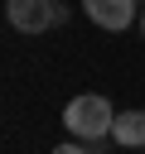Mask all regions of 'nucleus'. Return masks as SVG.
I'll use <instances>...</instances> for the list:
<instances>
[{"label": "nucleus", "instance_id": "1", "mask_svg": "<svg viewBox=\"0 0 145 154\" xmlns=\"http://www.w3.org/2000/svg\"><path fill=\"white\" fill-rule=\"evenodd\" d=\"M63 125H68L72 140H106L111 125H116V111H111L106 96L82 91V96H72V101L63 106Z\"/></svg>", "mask_w": 145, "mask_h": 154}, {"label": "nucleus", "instance_id": "2", "mask_svg": "<svg viewBox=\"0 0 145 154\" xmlns=\"http://www.w3.org/2000/svg\"><path fill=\"white\" fill-rule=\"evenodd\" d=\"M82 14H87L97 29L121 34V29L140 24V0H82Z\"/></svg>", "mask_w": 145, "mask_h": 154}, {"label": "nucleus", "instance_id": "3", "mask_svg": "<svg viewBox=\"0 0 145 154\" xmlns=\"http://www.w3.org/2000/svg\"><path fill=\"white\" fill-rule=\"evenodd\" d=\"M5 19L19 34H44L53 29V0H5Z\"/></svg>", "mask_w": 145, "mask_h": 154}, {"label": "nucleus", "instance_id": "4", "mask_svg": "<svg viewBox=\"0 0 145 154\" xmlns=\"http://www.w3.org/2000/svg\"><path fill=\"white\" fill-rule=\"evenodd\" d=\"M111 140L121 149H145V111H116Z\"/></svg>", "mask_w": 145, "mask_h": 154}, {"label": "nucleus", "instance_id": "5", "mask_svg": "<svg viewBox=\"0 0 145 154\" xmlns=\"http://www.w3.org/2000/svg\"><path fill=\"white\" fill-rule=\"evenodd\" d=\"M53 154H87V144H82V140H68V144H58Z\"/></svg>", "mask_w": 145, "mask_h": 154}, {"label": "nucleus", "instance_id": "6", "mask_svg": "<svg viewBox=\"0 0 145 154\" xmlns=\"http://www.w3.org/2000/svg\"><path fill=\"white\" fill-rule=\"evenodd\" d=\"M68 14H72V10H68L63 0H53V24H68Z\"/></svg>", "mask_w": 145, "mask_h": 154}, {"label": "nucleus", "instance_id": "7", "mask_svg": "<svg viewBox=\"0 0 145 154\" xmlns=\"http://www.w3.org/2000/svg\"><path fill=\"white\" fill-rule=\"evenodd\" d=\"M140 34H145V5H140Z\"/></svg>", "mask_w": 145, "mask_h": 154}]
</instances>
